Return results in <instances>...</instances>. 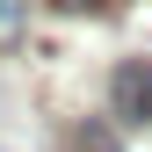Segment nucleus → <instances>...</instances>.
I'll return each mask as SVG.
<instances>
[{
  "instance_id": "f257e3e1",
  "label": "nucleus",
  "mask_w": 152,
  "mask_h": 152,
  "mask_svg": "<svg viewBox=\"0 0 152 152\" xmlns=\"http://www.w3.org/2000/svg\"><path fill=\"white\" fill-rule=\"evenodd\" d=\"M109 109H116V123H152V58H123L109 72Z\"/></svg>"
},
{
  "instance_id": "f03ea898",
  "label": "nucleus",
  "mask_w": 152,
  "mask_h": 152,
  "mask_svg": "<svg viewBox=\"0 0 152 152\" xmlns=\"http://www.w3.org/2000/svg\"><path fill=\"white\" fill-rule=\"evenodd\" d=\"M29 29V0H0V51H15Z\"/></svg>"
},
{
  "instance_id": "7ed1b4c3",
  "label": "nucleus",
  "mask_w": 152,
  "mask_h": 152,
  "mask_svg": "<svg viewBox=\"0 0 152 152\" xmlns=\"http://www.w3.org/2000/svg\"><path fill=\"white\" fill-rule=\"evenodd\" d=\"M58 7H87V0H58Z\"/></svg>"
}]
</instances>
